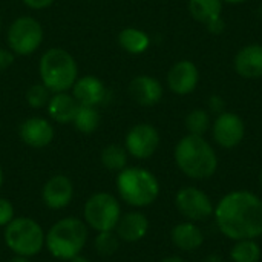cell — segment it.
<instances>
[{
  "label": "cell",
  "instance_id": "cell-37",
  "mask_svg": "<svg viewBox=\"0 0 262 262\" xmlns=\"http://www.w3.org/2000/svg\"><path fill=\"white\" fill-rule=\"evenodd\" d=\"M69 262H91L88 258H84V256H81V255H77V256H74L72 259Z\"/></svg>",
  "mask_w": 262,
  "mask_h": 262
},
{
  "label": "cell",
  "instance_id": "cell-14",
  "mask_svg": "<svg viewBox=\"0 0 262 262\" xmlns=\"http://www.w3.org/2000/svg\"><path fill=\"white\" fill-rule=\"evenodd\" d=\"M72 97L78 104L98 107L109 98V91L103 80L95 75H83L78 77L71 89Z\"/></svg>",
  "mask_w": 262,
  "mask_h": 262
},
{
  "label": "cell",
  "instance_id": "cell-20",
  "mask_svg": "<svg viewBox=\"0 0 262 262\" xmlns=\"http://www.w3.org/2000/svg\"><path fill=\"white\" fill-rule=\"evenodd\" d=\"M170 238L173 246L183 252H195L204 244L203 230L192 221L177 224L170 232Z\"/></svg>",
  "mask_w": 262,
  "mask_h": 262
},
{
  "label": "cell",
  "instance_id": "cell-21",
  "mask_svg": "<svg viewBox=\"0 0 262 262\" xmlns=\"http://www.w3.org/2000/svg\"><path fill=\"white\" fill-rule=\"evenodd\" d=\"M118 45L123 51L132 55L144 54L150 46V37L147 32L138 28H124L118 34Z\"/></svg>",
  "mask_w": 262,
  "mask_h": 262
},
{
  "label": "cell",
  "instance_id": "cell-26",
  "mask_svg": "<svg viewBox=\"0 0 262 262\" xmlns=\"http://www.w3.org/2000/svg\"><path fill=\"white\" fill-rule=\"evenodd\" d=\"M186 129L192 135H204L212 127V118L210 114L204 109H193L186 117Z\"/></svg>",
  "mask_w": 262,
  "mask_h": 262
},
{
  "label": "cell",
  "instance_id": "cell-5",
  "mask_svg": "<svg viewBox=\"0 0 262 262\" xmlns=\"http://www.w3.org/2000/svg\"><path fill=\"white\" fill-rule=\"evenodd\" d=\"M115 184L120 198L137 209L154 204L160 195L157 177L144 167H124L118 172Z\"/></svg>",
  "mask_w": 262,
  "mask_h": 262
},
{
  "label": "cell",
  "instance_id": "cell-12",
  "mask_svg": "<svg viewBox=\"0 0 262 262\" xmlns=\"http://www.w3.org/2000/svg\"><path fill=\"white\" fill-rule=\"evenodd\" d=\"M200 81V71L196 64L190 60L177 61L167 72L166 83L167 88L177 95L192 94Z\"/></svg>",
  "mask_w": 262,
  "mask_h": 262
},
{
  "label": "cell",
  "instance_id": "cell-1",
  "mask_svg": "<svg viewBox=\"0 0 262 262\" xmlns=\"http://www.w3.org/2000/svg\"><path fill=\"white\" fill-rule=\"evenodd\" d=\"M218 230L229 239H256L262 236V200L249 190L224 195L213 212Z\"/></svg>",
  "mask_w": 262,
  "mask_h": 262
},
{
  "label": "cell",
  "instance_id": "cell-24",
  "mask_svg": "<svg viewBox=\"0 0 262 262\" xmlns=\"http://www.w3.org/2000/svg\"><path fill=\"white\" fill-rule=\"evenodd\" d=\"M127 150L120 144H109L101 150L100 160L106 170L109 172H121L127 167Z\"/></svg>",
  "mask_w": 262,
  "mask_h": 262
},
{
  "label": "cell",
  "instance_id": "cell-11",
  "mask_svg": "<svg viewBox=\"0 0 262 262\" xmlns=\"http://www.w3.org/2000/svg\"><path fill=\"white\" fill-rule=\"evenodd\" d=\"M212 138L223 149H235L241 144L246 135V124L243 118L233 112H223L216 115L212 123Z\"/></svg>",
  "mask_w": 262,
  "mask_h": 262
},
{
  "label": "cell",
  "instance_id": "cell-9",
  "mask_svg": "<svg viewBox=\"0 0 262 262\" xmlns=\"http://www.w3.org/2000/svg\"><path fill=\"white\" fill-rule=\"evenodd\" d=\"M175 206L178 212L192 223L207 221L215 212L210 196L195 186H186L180 189L175 195Z\"/></svg>",
  "mask_w": 262,
  "mask_h": 262
},
{
  "label": "cell",
  "instance_id": "cell-35",
  "mask_svg": "<svg viewBox=\"0 0 262 262\" xmlns=\"http://www.w3.org/2000/svg\"><path fill=\"white\" fill-rule=\"evenodd\" d=\"M161 262H186L181 256H167V258H164Z\"/></svg>",
  "mask_w": 262,
  "mask_h": 262
},
{
  "label": "cell",
  "instance_id": "cell-4",
  "mask_svg": "<svg viewBox=\"0 0 262 262\" xmlns=\"http://www.w3.org/2000/svg\"><path fill=\"white\" fill-rule=\"evenodd\" d=\"M40 81L52 92H69L78 78L74 55L63 48L46 49L38 61Z\"/></svg>",
  "mask_w": 262,
  "mask_h": 262
},
{
  "label": "cell",
  "instance_id": "cell-40",
  "mask_svg": "<svg viewBox=\"0 0 262 262\" xmlns=\"http://www.w3.org/2000/svg\"><path fill=\"white\" fill-rule=\"evenodd\" d=\"M259 184H261V187H262V170H261V173H259Z\"/></svg>",
  "mask_w": 262,
  "mask_h": 262
},
{
  "label": "cell",
  "instance_id": "cell-34",
  "mask_svg": "<svg viewBox=\"0 0 262 262\" xmlns=\"http://www.w3.org/2000/svg\"><path fill=\"white\" fill-rule=\"evenodd\" d=\"M204 262H224V261H223V258H221L220 255H216V253H212V255H209V256L204 259Z\"/></svg>",
  "mask_w": 262,
  "mask_h": 262
},
{
  "label": "cell",
  "instance_id": "cell-17",
  "mask_svg": "<svg viewBox=\"0 0 262 262\" xmlns=\"http://www.w3.org/2000/svg\"><path fill=\"white\" fill-rule=\"evenodd\" d=\"M233 68L243 78H262V45L252 43L241 48L233 58Z\"/></svg>",
  "mask_w": 262,
  "mask_h": 262
},
{
  "label": "cell",
  "instance_id": "cell-7",
  "mask_svg": "<svg viewBox=\"0 0 262 262\" xmlns=\"http://www.w3.org/2000/svg\"><path fill=\"white\" fill-rule=\"evenodd\" d=\"M120 216V201L107 192H98L91 195L83 207V221L95 232L115 230Z\"/></svg>",
  "mask_w": 262,
  "mask_h": 262
},
{
  "label": "cell",
  "instance_id": "cell-41",
  "mask_svg": "<svg viewBox=\"0 0 262 262\" xmlns=\"http://www.w3.org/2000/svg\"><path fill=\"white\" fill-rule=\"evenodd\" d=\"M0 32H2V17H0Z\"/></svg>",
  "mask_w": 262,
  "mask_h": 262
},
{
  "label": "cell",
  "instance_id": "cell-38",
  "mask_svg": "<svg viewBox=\"0 0 262 262\" xmlns=\"http://www.w3.org/2000/svg\"><path fill=\"white\" fill-rule=\"evenodd\" d=\"M224 3H229V5H239V3H244L247 0H223Z\"/></svg>",
  "mask_w": 262,
  "mask_h": 262
},
{
  "label": "cell",
  "instance_id": "cell-13",
  "mask_svg": "<svg viewBox=\"0 0 262 262\" xmlns=\"http://www.w3.org/2000/svg\"><path fill=\"white\" fill-rule=\"evenodd\" d=\"M41 200L51 210L66 209L74 200L72 181L61 173L51 177L41 189Z\"/></svg>",
  "mask_w": 262,
  "mask_h": 262
},
{
  "label": "cell",
  "instance_id": "cell-27",
  "mask_svg": "<svg viewBox=\"0 0 262 262\" xmlns=\"http://www.w3.org/2000/svg\"><path fill=\"white\" fill-rule=\"evenodd\" d=\"M118 247H120V238L117 236V233L114 230L98 232V235L94 239V249H95L97 255H100L103 258L115 255Z\"/></svg>",
  "mask_w": 262,
  "mask_h": 262
},
{
  "label": "cell",
  "instance_id": "cell-15",
  "mask_svg": "<svg viewBox=\"0 0 262 262\" xmlns=\"http://www.w3.org/2000/svg\"><path fill=\"white\" fill-rule=\"evenodd\" d=\"M18 137L26 146L32 149H43L54 140V126L43 117H29L21 121Z\"/></svg>",
  "mask_w": 262,
  "mask_h": 262
},
{
  "label": "cell",
  "instance_id": "cell-28",
  "mask_svg": "<svg viewBox=\"0 0 262 262\" xmlns=\"http://www.w3.org/2000/svg\"><path fill=\"white\" fill-rule=\"evenodd\" d=\"M51 95H52V92L41 81L34 83L26 91V103L32 109H41V107H46Z\"/></svg>",
  "mask_w": 262,
  "mask_h": 262
},
{
  "label": "cell",
  "instance_id": "cell-6",
  "mask_svg": "<svg viewBox=\"0 0 262 262\" xmlns=\"http://www.w3.org/2000/svg\"><path fill=\"white\" fill-rule=\"evenodd\" d=\"M43 227L32 218L18 216L14 218L5 227V244L17 256L32 258L41 252L45 247Z\"/></svg>",
  "mask_w": 262,
  "mask_h": 262
},
{
  "label": "cell",
  "instance_id": "cell-18",
  "mask_svg": "<svg viewBox=\"0 0 262 262\" xmlns=\"http://www.w3.org/2000/svg\"><path fill=\"white\" fill-rule=\"evenodd\" d=\"M114 232L123 243H138L149 232V220L143 212H127L120 216Z\"/></svg>",
  "mask_w": 262,
  "mask_h": 262
},
{
  "label": "cell",
  "instance_id": "cell-32",
  "mask_svg": "<svg viewBox=\"0 0 262 262\" xmlns=\"http://www.w3.org/2000/svg\"><path fill=\"white\" fill-rule=\"evenodd\" d=\"M206 28H207V31H209L210 34H213V35H221V34L226 31V21H224V18H223V15H221V17H216V18L210 20V21L206 25Z\"/></svg>",
  "mask_w": 262,
  "mask_h": 262
},
{
  "label": "cell",
  "instance_id": "cell-16",
  "mask_svg": "<svg viewBox=\"0 0 262 262\" xmlns=\"http://www.w3.org/2000/svg\"><path fill=\"white\" fill-rule=\"evenodd\" d=\"M163 84L150 75H137L129 83V95L140 106H155L163 98Z\"/></svg>",
  "mask_w": 262,
  "mask_h": 262
},
{
  "label": "cell",
  "instance_id": "cell-33",
  "mask_svg": "<svg viewBox=\"0 0 262 262\" xmlns=\"http://www.w3.org/2000/svg\"><path fill=\"white\" fill-rule=\"evenodd\" d=\"M54 2H55V0H21V3H23L25 6H28L29 9H35V11H38V9H46V8H49Z\"/></svg>",
  "mask_w": 262,
  "mask_h": 262
},
{
  "label": "cell",
  "instance_id": "cell-39",
  "mask_svg": "<svg viewBox=\"0 0 262 262\" xmlns=\"http://www.w3.org/2000/svg\"><path fill=\"white\" fill-rule=\"evenodd\" d=\"M3 186V170H2V166H0V189Z\"/></svg>",
  "mask_w": 262,
  "mask_h": 262
},
{
  "label": "cell",
  "instance_id": "cell-10",
  "mask_svg": "<svg viewBox=\"0 0 262 262\" xmlns=\"http://www.w3.org/2000/svg\"><path fill=\"white\" fill-rule=\"evenodd\" d=\"M160 147V132L149 123H138L129 129L124 138V149L137 160L150 158Z\"/></svg>",
  "mask_w": 262,
  "mask_h": 262
},
{
  "label": "cell",
  "instance_id": "cell-30",
  "mask_svg": "<svg viewBox=\"0 0 262 262\" xmlns=\"http://www.w3.org/2000/svg\"><path fill=\"white\" fill-rule=\"evenodd\" d=\"M207 106H209V111H210L212 114H215V115H220V114L226 112V101H224V98H223L221 95H218V94L210 95Z\"/></svg>",
  "mask_w": 262,
  "mask_h": 262
},
{
  "label": "cell",
  "instance_id": "cell-8",
  "mask_svg": "<svg viewBox=\"0 0 262 262\" xmlns=\"http://www.w3.org/2000/svg\"><path fill=\"white\" fill-rule=\"evenodd\" d=\"M43 37V26L35 17L20 15L9 25L6 43L15 55H31L41 46Z\"/></svg>",
  "mask_w": 262,
  "mask_h": 262
},
{
  "label": "cell",
  "instance_id": "cell-2",
  "mask_svg": "<svg viewBox=\"0 0 262 262\" xmlns=\"http://www.w3.org/2000/svg\"><path fill=\"white\" fill-rule=\"evenodd\" d=\"M177 167L192 180H209L218 170V157L212 144L201 135L187 134L173 150Z\"/></svg>",
  "mask_w": 262,
  "mask_h": 262
},
{
  "label": "cell",
  "instance_id": "cell-23",
  "mask_svg": "<svg viewBox=\"0 0 262 262\" xmlns=\"http://www.w3.org/2000/svg\"><path fill=\"white\" fill-rule=\"evenodd\" d=\"M100 121H101V117H100L98 107L78 104V109H77V114L74 117L72 124L75 126V129L80 134L89 135L98 129Z\"/></svg>",
  "mask_w": 262,
  "mask_h": 262
},
{
  "label": "cell",
  "instance_id": "cell-36",
  "mask_svg": "<svg viewBox=\"0 0 262 262\" xmlns=\"http://www.w3.org/2000/svg\"><path fill=\"white\" fill-rule=\"evenodd\" d=\"M8 262H29V258H25V256H14V258H11Z\"/></svg>",
  "mask_w": 262,
  "mask_h": 262
},
{
  "label": "cell",
  "instance_id": "cell-19",
  "mask_svg": "<svg viewBox=\"0 0 262 262\" xmlns=\"http://www.w3.org/2000/svg\"><path fill=\"white\" fill-rule=\"evenodd\" d=\"M78 103L69 92H55L51 95L46 111L52 121L58 124H71L77 114Z\"/></svg>",
  "mask_w": 262,
  "mask_h": 262
},
{
  "label": "cell",
  "instance_id": "cell-22",
  "mask_svg": "<svg viewBox=\"0 0 262 262\" xmlns=\"http://www.w3.org/2000/svg\"><path fill=\"white\" fill-rule=\"evenodd\" d=\"M223 5V0H189V12L196 21L207 25L210 20L221 17Z\"/></svg>",
  "mask_w": 262,
  "mask_h": 262
},
{
  "label": "cell",
  "instance_id": "cell-3",
  "mask_svg": "<svg viewBox=\"0 0 262 262\" xmlns=\"http://www.w3.org/2000/svg\"><path fill=\"white\" fill-rule=\"evenodd\" d=\"M88 235V226L83 220L75 216L61 218L48 230L45 236V247L54 258L71 261L74 256L81 255Z\"/></svg>",
  "mask_w": 262,
  "mask_h": 262
},
{
  "label": "cell",
  "instance_id": "cell-29",
  "mask_svg": "<svg viewBox=\"0 0 262 262\" xmlns=\"http://www.w3.org/2000/svg\"><path fill=\"white\" fill-rule=\"evenodd\" d=\"M15 210L12 203L8 198L0 196V227H6L15 216H14Z\"/></svg>",
  "mask_w": 262,
  "mask_h": 262
},
{
  "label": "cell",
  "instance_id": "cell-25",
  "mask_svg": "<svg viewBox=\"0 0 262 262\" xmlns=\"http://www.w3.org/2000/svg\"><path fill=\"white\" fill-rule=\"evenodd\" d=\"M230 258L233 262H259L261 247L255 239L235 241V246L230 250Z\"/></svg>",
  "mask_w": 262,
  "mask_h": 262
},
{
  "label": "cell",
  "instance_id": "cell-31",
  "mask_svg": "<svg viewBox=\"0 0 262 262\" xmlns=\"http://www.w3.org/2000/svg\"><path fill=\"white\" fill-rule=\"evenodd\" d=\"M14 60H15V54L9 48L0 46V71H5L9 66H12Z\"/></svg>",
  "mask_w": 262,
  "mask_h": 262
}]
</instances>
